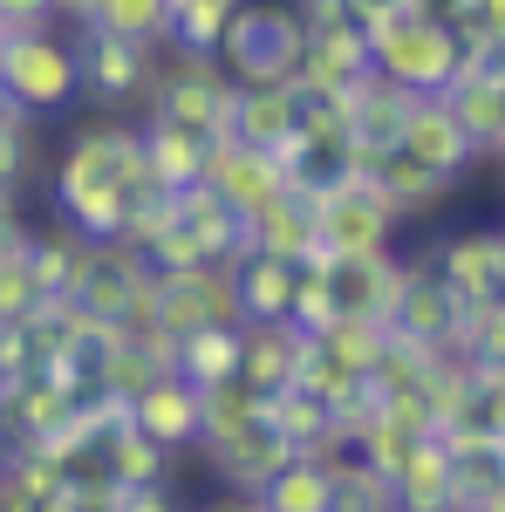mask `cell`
<instances>
[{"mask_svg":"<svg viewBox=\"0 0 505 512\" xmlns=\"http://www.w3.org/2000/svg\"><path fill=\"white\" fill-rule=\"evenodd\" d=\"M369 178H376V192L389 198V212L403 219V212H430V205H444L458 178H444V171H430L417 164L410 151H376L369 158Z\"/></svg>","mask_w":505,"mask_h":512,"instance_id":"24","label":"cell"},{"mask_svg":"<svg viewBox=\"0 0 505 512\" xmlns=\"http://www.w3.org/2000/svg\"><path fill=\"white\" fill-rule=\"evenodd\" d=\"M246 253H273V260L308 267L314 253H321V239H314V205L301 192L273 198L260 219H246Z\"/></svg>","mask_w":505,"mask_h":512,"instance_id":"21","label":"cell"},{"mask_svg":"<svg viewBox=\"0 0 505 512\" xmlns=\"http://www.w3.org/2000/svg\"><path fill=\"white\" fill-rule=\"evenodd\" d=\"M239 0H171V48H192V55H212L219 48V28L233 21Z\"/></svg>","mask_w":505,"mask_h":512,"instance_id":"33","label":"cell"},{"mask_svg":"<svg viewBox=\"0 0 505 512\" xmlns=\"http://www.w3.org/2000/svg\"><path fill=\"white\" fill-rule=\"evenodd\" d=\"M389 151H410L417 164L444 171V178H465V164L478 158V151L465 144V130H458V117L444 110V96H417L410 117H403V137H396Z\"/></svg>","mask_w":505,"mask_h":512,"instance_id":"18","label":"cell"},{"mask_svg":"<svg viewBox=\"0 0 505 512\" xmlns=\"http://www.w3.org/2000/svg\"><path fill=\"white\" fill-rule=\"evenodd\" d=\"M117 512H185V506H178V492L164 478V485H130V492H117Z\"/></svg>","mask_w":505,"mask_h":512,"instance_id":"42","label":"cell"},{"mask_svg":"<svg viewBox=\"0 0 505 512\" xmlns=\"http://www.w3.org/2000/svg\"><path fill=\"white\" fill-rule=\"evenodd\" d=\"M301 130V96L294 82H267V89H239L233 96V144H253V151H287Z\"/></svg>","mask_w":505,"mask_h":512,"instance_id":"20","label":"cell"},{"mask_svg":"<svg viewBox=\"0 0 505 512\" xmlns=\"http://www.w3.org/2000/svg\"><path fill=\"white\" fill-rule=\"evenodd\" d=\"M192 390H212V383H233L239 376V328H192L178 342V362H171Z\"/></svg>","mask_w":505,"mask_h":512,"instance_id":"30","label":"cell"},{"mask_svg":"<svg viewBox=\"0 0 505 512\" xmlns=\"http://www.w3.org/2000/svg\"><path fill=\"white\" fill-rule=\"evenodd\" d=\"M430 267L437 280L465 301V308H485V301H499L505 294V233H451L437 253H430Z\"/></svg>","mask_w":505,"mask_h":512,"instance_id":"13","label":"cell"},{"mask_svg":"<svg viewBox=\"0 0 505 512\" xmlns=\"http://www.w3.org/2000/svg\"><path fill=\"white\" fill-rule=\"evenodd\" d=\"M55 294L35 280V267H28V253L21 260H7L0 267V321H28V315H41Z\"/></svg>","mask_w":505,"mask_h":512,"instance_id":"37","label":"cell"},{"mask_svg":"<svg viewBox=\"0 0 505 512\" xmlns=\"http://www.w3.org/2000/svg\"><path fill=\"white\" fill-rule=\"evenodd\" d=\"M62 7L55 0H0V35H28V28H48Z\"/></svg>","mask_w":505,"mask_h":512,"instance_id":"40","label":"cell"},{"mask_svg":"<svg viewBox=\"0 0 505 512\" xmlns=\"http://www.w3.org/2000/svg\"><path fill=\"white\" fill-rule=\"evenodd\" d=\"M76 76H82V96H96V103H137V96H151V76H157V48L144 41H123V35H103V28H82L76 41Z\"/></svg>","mask_w":505,"mask_h":512,"instance_id":"10","label":"cell"},{"mask_svg":"<svg viewBox=\"0 0 505 512\" xmlns=\"http://www.w3.org/2000/svg\"><path fill=\"white\" fill-rule=\"evenodd\" d=\"M478 376V424L505 444V369H471Z\"/></svg>","mask_w":505,"mask_h":512,"instance_id":"39","label":"cell"},{"mask_svg":"<svg viewBox=\"0 0 505 512\" xmlns=\"http://www.w3.org/2000/svg\"><path fill=\"white\" fill-rule=\"evenodd\" d=\"M82 96L76 76V41L55 28H28V35H0V103L21 117H55Z\"/></svg>","mask_w":505,"mask_h":512,"instance_id":"5","label":"cell"},{"mask_svg":"<svg viewBox=\"0 0 505 512\" xmlns=\"http://www.w3.org/2000/svg\"><path fill=\"white\" fill-rule=\"evenodd\" d=\"M410 103H417V96H403V89H396V82H383L376 69L355 82L349 96H342V130H349L355 158L369 164L376 151H389V144L403 137V117H410Z\"/></svg>","mask_w":505,"mask_h":512,"instance_id":"17","label":"cell"},{"mask_svg":"<svg viewBox=\"0 0 505 512\" xmlns=\"http://www.w3.org/2000/svg\"><path fill=\"white\" fill-rule=\"evenodd\" d=\"M505 492V444L478 437L465 451H451V512H485Z\"/></svg>","mask_w":505,"mask_h":512,"instance_id":"29","label":"cell"},{"mask_svg":"<svg viewBox=\"0 0 505 512\" xmlns=\"http://www.w3.org/2000/svg\"><path fill=\"white\" fill-rule=\"evenodd\" d=\"M342 14H349L355 28H383V21H396V14H410V7H430V0H335ZM437 14V7H430Z\"/></svg>","mask_w":505,"mask_h":512,"instance_id":"41","label":"cell"},{"mask_svg":"<svg viewBox=\"0 0 505 512\" xmlns=\"http://www.w3.org/2000/svg\"><path fill=\"white\" fill-rule=\"evenodd\" d=\"M499 233H505V226H499Z\"/></svg>","mask_w":505,"mask_h":512,"instance_id":"46","label":"cell"},{"mask_svg":"<svg viewBox=\"0 0 505 512\" xmlns=\"http://www.w3.org/2000/svg\"><path fill=\"white\" fill-rule=\"evenodd\" d=\"M233 96L239 82L219 69V55H192V48H171V62L151 76V117L178 123L205 144H226L233 137Z\"/></svg>","mask_w":505,"mask_h":512,"instance_id":"4","label":"cell"},{"mask_svg":"<svg viewBox=\"0 0 505 512\" xmlns=\"http://www.w3.org/2000/svg\"><path fill=\"white\" fill-rule=\"evenodd\" d=\"M444 110L458 117V130H465L471 151H499V158H505V82L492 76L478 55H465V69L451 76Z\"/></svg>","mask_w":505,"mask_h":512,"instance_id":"16","label":"cell"},{"mask_svg":"<svg viewBox=\"0 0 505 512\" xmlns=\"http://www.w3.org/2000/svg\"><path fill=\"white\" fill-rule=\"evenodd\" d=\"M130 424L144 437H157L164 451H192L198 444V390L178 376V369H164L151 390L130 396Z\"/></svg>","mask_w":505,"mask_h":512,"instance_id":"19","label":"cell"},{"mask_svg":"<svg viewBox=\"0 0 505 512\" xmlns=\"http://www.w3.org/2000/svg\"><path fill=\"white\" fill-rule=\"evenodd\" d=\"M328 478H335V512H396V492L369 458L328 451Z\"/></svg>","mask_w":505,"mask_h":512,"instance_id":"32","label":"cell"},{"mask_svg":"<svg viewBox=\"0 0 505 512\" xmlns=\"http://www.w3.org/2000/svg\"><path fill=\"white\" fill-rule=\"evenodd\" d=\"M82 28H103V35L164 48V41H171V0H89Z\"/></svg>","mask_w":505,"mask_h":512,"instance_id":"31","label":"cell"},{"mask_svg":"<svg viewBox=\"0 0 505 512\" xmlns=\"http://www.w3.org/2000/svg\"><path fill=\"white\" fill-rule=\"evenodd\" d=\"M96 444H103V472H110L117 492H130V485H164L171 465H178V451H164L157 437H144L130 417H123L110 437H96Z\"/></svg>","mask_w":505,"mask_h":512,"instance_id":"27","label":"cell"},{"mask_svg":"<svg viewBox=\"0 0 505 512\" xmlns=\"http://www.w3.org/2000/svg\"><path fill=\"white\" fill-rule=\"evenodd\" d=\"M308 335L328 355H342L355 376L369 383V362H376V349H383V321H328V328H308Z\"/></svg>","mask_w":505,"mask_h":512,"instance_id":"36","label":"cell"},{"mask_svg":"<svg viewBox=\"0 0 505 512\" xmlns=\"http://www.w3.org/2000/svg\"><path fill=\"white\" fill-rule=\"evenodd\" d=\"M198 512H267V506H260V492H233V485H226V492H212Z\"/></svg>","mask_w":505,"mask_h":512,"instance_id":"43","label":"cell"},{"mask_svg":"<svg viewBox=\"0 0 505 512\" xmlns=\"http://www.w3.org/2000/svg\"><path fill=\"white\" fill-rule=\"evenodd\" d=\"M55 7H62V14H76V21L89 14V0H55Z\"/></svg>","mask_w":505,"mask_h":512,"instance_id":"44","label":"cell"},{"mask_svg":"<svg viewBox=\"0 0 505 512\" xmlns=\"http://www.w3.org/2000/svg\"><path fill=\"white\" fill-rule=\"evenodd\" d=\"M198 451L212 458V472L226 478L233 492H260V485H267V478L280 472L287 458H294V444H287V437H280V431L267 424V410H260L253 424H239V431H226V437H205Z\"/></svg>","mask_w":505,"mask_h":512,"instance_id":"14","label":"cell"},{"mask_svg":"<svg viewBox=\"0 0 505 512\" xmlns=\"http://www.w3.org/2000/svg\"><path fill=\"white\" fill-rule=\"evenodd\" d=\"M239 287L233 267H185V274H157V315L151 328L185 342L192 328H239Z\"/></svg>","mask_w":505,"mask_h":512,"instance_id":"8","label":"cell"},{"mask_svg":"<svg viewBox=\"0 0 505 512\" xmlns=\"http://www.w3.org/2000/svg\"><path fill=\"white\" fill-rule=\"evenodd\" d=\"M267 424L294 451H308V458H328V451H349L342 444V431H335V410L321 403V396H308V390H280V396H267Z\"/></svg>","mask_w":505,"mask_h":512,"instance_id":"25","label":"cell"},{"mask_svg":"<svg viewBox=\"0 0 505 512\" xmlns=\"http://www.w3.org/2000/svg\"><path fill=\"white\" fill-rule=\"evenodd\" d=\"M28 158H35L28 117H21V110H0V192H14V185L28 178Z\"/></svg>","mask_w":505,"mask_h":512,"instance_id":"38","label":"cell"},{"mask_svg":"<svg viewBox=\"0 0 505 512\" xmlns=\"http://www.w3.org/2000/svg\"><path fill=\"white\" fill-rule=\"evenodd\" d=\"M444 21L465 35V55H505V0H451Z\"/></svg>","mask_w":505,"mask_h":512,"instance_id":"34","label":"cell"},{"mask_svg":"<svg viewBox=\"0 0 505 512\" xmlns=\"http://www.w3.org/2000/svg\"><path fill=\"white\" fill-rule=\"evenodd\" d=\"M233 287H239V315L246 321H294L301 267L273 260V253H246V260H233Z\"/></svg>","mask_w":505,"mask_h":512,"instance_id":"22","label":"cell"},{"mask_svg":"<svg viewBox=\"0 0 505 512\" xmlns=\"http://www.w3.org/2000/svg\"><path fill=\"white\" fill-rule=\"evenodd\" d=\"M430 7H437V14H444V7H451V0H430Z\"/></svg>","mask_w":505,"mask_h":512,"instance_id":"45","label":"cell"},{"mask_svg":"<svg viewBox=\"0 0 505 512\" xmlns=\"http://www.w3.org/2000/svg\"><path fill=\"white\" fill-rule=\"evenodd\" d=\"M389 492H396V512H451V451L437 437H424L389 472Z\"/></svg>","mask_w":505,"mask_h":512,"instance_id":"26","label":"cell"},{"mask_svg":"<svg viewBox=\"0 0 505 512\" xmlns=\"http://www.w3.org/2000/svg\"><path fill=\"white\" fill-rule=\"evenodd\" d=\"M308 205H314V239H321V253H389V226H396V212H389V198L376 192L369 164L349 171L342 185L314 192Z\"/></svg>","mask_w":505,"mask_h":512,"instance_id":"7","label":"cell"},{"mask_svg":"<svg viewBox=\"0 0 505 512\" xmlns=\"http://www.w3.org/2000/svg\"><path fill=\"white\" fill-rule=\"evenodd\" d=\"M308 274L321 280L328 321H383L396 301V280H403V260H389V253H314Z\"/></svg>","mask_w":505,"mask_h":512,"instance_id":"9","label":"cell"},{"mask_svg":"<svg viewBox=\"0 0 505 512\" xmlns=\"http://www.w3.org/2000/svg\"><path fill=\"white\" fill-rule=\"evenodd\" d=\"M458 355H465L471 369H505V294H499V301H485V308H465Z\"/></svg>","mask_w":505,"mask_h":512,"instance_id":"35","label":"cell"},{"mask_svg":"<svg viewBox=\"0 0 505 512\" xmlns=\"http://www.w3.org/2000/svg\"><path fill=\"white\" fill-rule=\"evenodd\" d=\"M205 185L233 205V219L246 226V219H260L273 198H287V171H280V158L273 151H253V144H212V158H205Z\"/></svg>","mask_w":505,"mask_h":512,"instance_id":"12","label":"cell"},{"mask_svg":"<svg viewBox=\"0 0 505 512\" xmlns=\"http://www.w3.org/2000/svg\"><path fill=\"white\" fill-rule=\"evenodd\" d=\"M369 62H376V76L396 82L403 96H444L451 76L465 69V35H458L444 14L410 7V14H396L383 28H369Z\"/></svg>","mask_w":505,"mask_h":512,"instance_id":"2","label":"cell"},{"mask_svg":"<svg viewBox=\"0 0 505 512\" xmlns=\"http://www.w3.org/2000/svg\"><path fill=\"white\" fill-rule=\"evenodd\" d=\"M369 69H376V62H369V28H355L349 14H314L308 41H301V76H294V89L349 96Z\"/></svg>","mask_w":505,"mask_h":512,"instance_id":"11","label":"cell"},{"mask_svg":"<svg viewBox=\"0 0 505 512\" xmlns=\"http://www.w3.org/2000/svg\"><path fill=\"white\" fill-rule=\"evenodd\" d=\"M137 144H144V164H151V178L164 185V192L205 185V158H212V144H205V137L178 130V123H157V117H144Z\"/></svg>","mask_w":505,"mask_h":512,"instance_id":"23","label":"cell"},{"mask_svg":"<svg viewBox=\"0 0 505 512\" xmlns=\"http://www.w3.org/2000/svg\"><path fill=\"white\" fill-rule=\"evenodd\" d=\"M301 41H308V21L287 0H239L212 55L239 89H267V82L301 76Z\"/></svg>","mask_w":505,"mask_h":512,"instance_id":"3","label":"cell"},{"mask_svg":"<svg viewBox=\"0 0 505 512\" xmlns=\"http://www.w3.org/2000/svg\"><path fill=\"white\" fill-rule=\"evenodd\" d=\"M301 342H308V328H294V321H239V383L260 396L294 390Z\"/></svg>","mask_w":505,"mask_h":512,"instance_id":"15","label":"cell"},{"mask_svg":"<svg viewBox=\"0 0 505 512\" xmlns=\"http://www.w3.org/2000/svg\"><path fill=\"white\" fill-rule=\"evenodd\" d=\"M383 328L410 349H430V355H458V335H465V301L437 280L430 253L403 260V280H396V301H389Z\"/></svg>","mask_w":505,"mask_h":512,"instance_id":"6","label":"cell"},{"mask_svg":"<svg viewBox=\"0 0 505 512\" xmlns=\"http://www.w3.org/2000/svg\"><path fill=\"white\" fill-rule=\"evenodd\" d=\"M151 192H164V185L151 178V164H144L137 130L117 123V117L82 123L76 144L55 164V212H62L69 233L96 239V246H110V239L130 233V212Z\"/></svg>","mask_w":505,"mask_h":512,"instance_id":"1","label":"cell"},{"mask_svg":"<svg viewBox=\"0 0 505 512\" xmlns=\"http://www.w3.org/2000/svg\"><path fill=\"white\" fill-rule=\"evenodd\" d=\"M260 506H267V512H335V478H328V458L294 451V458H287V465L260 485Z\"/></svg>","mask_w":505,"mask_h":512,"instance_id":"28","label":"cell"}]
</instances>
